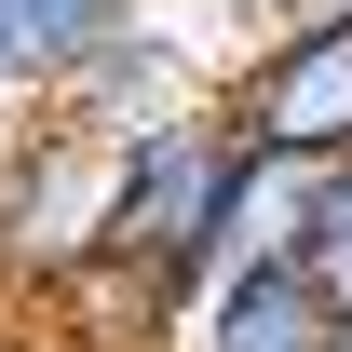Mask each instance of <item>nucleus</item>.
<instances>
[{"label":"nucleus","instance_id":"f257e3e1","mask_svg":"<svg viewBox=\"0 0 352 352\" xmlns=\"http://www.w3.org/2000/svg\"><path fill=\"white\" fill-rule=\"evenodd\" d=\"M230 190H244V135L230 109H176L122 149V204H109V271H135L163 311H190L230 271Z\"/></svg>","mask_w":352,"mask_h":352},{"label":"nucleus","instance_id":"f03ea898","mask_svg":"<svg viewBox=\"0 0 352 352\" xmlns=\"http://www.w3.org/2000/svg\"><path fill=\"white\" fill-rule=\"evenodd\" d=\"M109 204H122V149L82 135V122H54V109H28L14 149H0V298L54 311L109 258Z\"/></svg>","mask_w":352,"mask_h":352},{"label":"nucleus","instance_id":"7ed1b4c3","mask_svg":"<svg viewBox=\"0 0 352 352\" xmlns=\"http://www.w3.org/2000/svg\"><path fill=\"white\" fill-rule=\"evenodd\" d=\"M230 135L258 149V163H352V14H298V28H271L244 68L217 82Z\"/></svg>","mask_w":352,"mask_h":352},{"label":"nucleus","instance_id":"20e7f679","mask_svg":"<svg viewBox=\"0 0 352 352\" xmlns=\"http://www.w3.org/2000/svg\"><path fill=\"white\" fill-rule=\"evenodd\" d=\"M163 352H352V325L325 311L311 271H217L204 298L176 311Z\"/></svg>","mask_w":352,"mask_h":352},{"label":"nucleus","instance_id":"39448f33","mask_svg":"<svg viewBox=\"0 0 352 352\" xmlns=\"http://www.w3.org/2000/svg\"><path fill=\"white\" fill-rule=\"evenodd\" d=\"M14 14H28V109H41L68 68H95V54L122 41V28H149L163 0H14Z\"/></svg>","mask_w":352,"mask_h":352},{"label":"nucleus","instance_id":"423d86ee","mask_svg":"<svg viewBox=\"0 0 352 352\" xmlns=\"http://www.w3.org/2000/svg\"><path fill=\"white\" fill-rule=\"evenodd\" d=\"M298 271L325 285V311L352 325V163H325V176H311V230H298Z\"/></svg>","mask_w":352,"mask_h":352},{"label":"nucleus","instance_id":"0eeeda50","mask_svg":"<svg viewBox=\"0 0 352 352\" xmlns=\"http://www.w3.org/2000/svg\"><path fill=\"white\" fill-rule=\"evenodd\" d=\"M176 14H204V41H217L230 68H244V54L271 41V28H298V0H176Z\"/></svg>","mask_w":352,"mask_h":352},{"label":"nucleus","instance_id":"6e6552de","mask_svg":"<svg viewBox=\"0 0 352 352\" xmlns=\"http://www.w3.org/2000/svg\"><path fill=\"white\" fill-rule=\"evenodd\" d=\"M0 95L28 109V14H14V0H0Z\"/></svg>","mask_w":352,"mask_h":352},{"label":"nucleus","instance_id":"1a4fd4ad","mask_svg":"<svg viewBox=\"0 0 352 352\" xmlns=\"http://www.w3.org/2000/svg\"><path fill=\"white\" fill-rule=\"evenodd\" d=\"M14 122H28V109H14V95H0V149H14Z\"/></svg>","mask_w":352,"mask_h":352},{"label":"nucleus","instance_id":"9d476101","mask_svg":"<svg viewBox=\"0 0 352 352\" xmlns=\"http://www.w3.org/2000/svg\"><path fill=\"white\" fill-rule=\"evenodd\" d=\"M298 14H352V0H298Z\"/></svg>","mask_w":352,"mask_h":352}]
</instances>
